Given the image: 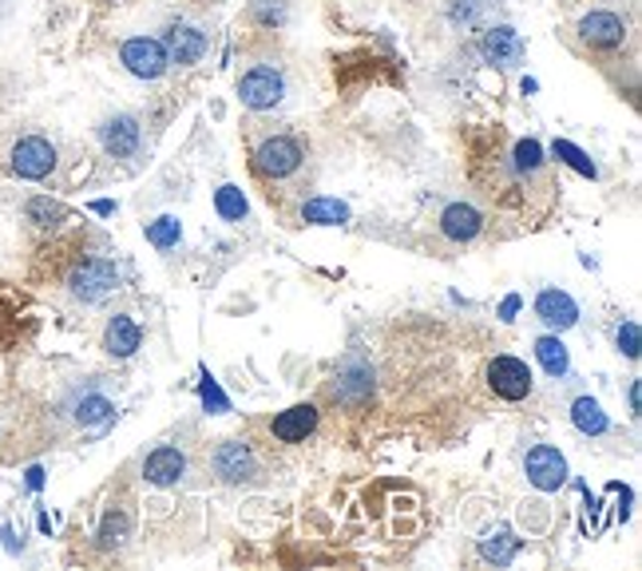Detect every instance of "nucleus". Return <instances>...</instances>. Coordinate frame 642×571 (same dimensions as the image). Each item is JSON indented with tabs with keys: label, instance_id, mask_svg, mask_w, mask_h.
I'll list each match as a JSON object with an SVG mask.
<instances>
[{
	"label": "nucleus",
	"instance_id": "1",
	"mask_svg": "<svg viewBox=\"0 0 642 571\" xmlns=\"http://www.w3.org/2000/svg\"><path fill=\"white\" fill-rule=\"evenodd\" d=\"M306 168V139L290 136V131H274V136H262L250 148V171L262 183H286L297 171Z\"/></svg>",
	"mask_w": 642,
	"mask_h": 571
},
{
	"label": "nucleus",
	"instance_id": "2",
	"mask_svg": "<svg viewBox=\"0 0 642 571\" xmlns=\"http://www.w3.org/2000/svg\"><path fill=\"white\" fill-rule=\"evenodd\" d=\"M64 290L76 302L99 305L104 298H111L119 290V267L104 255H79L64 274Z\"/></svg>",
	"mask_w": 642,
	"mask_h": 571
},
{
	"label": "nucleus",
	"instance_id": "3",
	"mask_svg": "<svg viewBox=\"0 0 642 571\" xmlns=\"http://www.w3.org/2000/svg\"><path fill=\"white\" fill-rule=\"evenodd\" d=\"M575 36L587 52H599V56H614L631 44V20L623 12L611 9H591L587 17H579L575 24Z\"/></svg>",
	"mask_w": 642,
	"mask_h": 571
},
{
	"label": "nucleus",
	"instance_id": "4",
	"mask_svg": "<svg viewBox=\"0 0 642 571\" xmlns=\"http://www.w3.org/2000/svg\"><path fill=\"white\" fill-rule=\"evenodd\" d=\"M286 72L278 68V64H254L238 76V99H242V108L250 111H274L282 99H286Z\"/></svg>",
	"mask_w": 642,
	"mask_h": 571
},
{
	"label": "nucleus",
	"instance_id": "5",
	"mask_svg": "<svg viewBox=\"0 0 642 571\" xmlns=\"http://www.w3.org/2000/svg\"><path fill=\"white\" fill-rule=\"evenodd\" d=\"M210 468L222 484H258L262 481V461L250 449V441H222L210 456Z\"/></svg>",
	"mask_w": 642,
	"mask_h": 571
},
{
	"label": "nucleus",
	"instance_id": "6",
	"mask_svg": "<svg viewBox=\"0 0 642 571\" xmlns=\"http://www.w3.org/2000/svg\"><path fill=\"white\" fill-rule=\"evenodd\" d=\"M59 155L52 148V139L44 136H20L9 151V168L17 179H29V183H40V179H48L56 171Z\"/></svg>",
	"mask_w": 642,
	"mask_h": 571
},
{
	"label": "nucleus",
	"instance_id": "7",
	"mask_svg": "<svg viewBox=\"0 0 642 571\" xmlns=\"http://www.w3.org/2000/svg\"><path fill=\"white\" fill-rule=\"evenodd\" d=\"M119 64L131 72L135 79H148V84H155V79L167 76L171 60H167V49H163V40L155 36H131L119 44Z\"/></svg>",
	"mask_w": 642,
	"mask_h": 571
},
{
	"label": "nucleus",
	"instance_id": "8",
	"mask_svg": "<svg viewBox=\"0 0 642 571\" xmlns=\"http://www.w3.org/2000/svg\"><path fill=\"white\" fill-rule=\"evenodd\" d=\"M99 143H104V151H108L111 159L131 163V159L143 151V123H139V116H131V111H116V116H108L99 123Z\"/></svg>",
	"mask_w": 642,
	"mask_h": 571
},
{
	"label": "nucleus",
	"instance_id": "9",
	"mask_svg": "<svg viewBox=\"0 0 642 571\" xmlns=\"http://www.w3.org/2000/svg\"><path fill=\"white\" fill-rule=\"evenodd\" d=\"M485 377H488V389H492L500 401H524V397H532V385H535L532 369H527L520 357H508V354L492 357Z\"/></svg>",
	"mask_w": 642,
	"mask_h": 571
},
{
	"label": "nucleus",
	"instance_id": "10",
	"mask_svg": "<svg viewBox=\"0 0 642 571\" xmlns=\"http://www.w3.org/2000/svg\"><path fill=\"white\" fill-rule=\"evenodd\" d=\"M64 413H68V421L76 424V429H108V424L116 421V401H111L104 389L88 385V389H76V394L68 397Z\"/></svg>",
	"mask_w": 642,
	"mask_h": 571
},
{
	"label": "nucleus",
	"instance_id": "11",
	"mask_svg": "<svg viewBox=\"0 0 642 571\" xmlns=\"http://www.w3.org/2000/svg\"><path fill=\"white\" fill-rule=\"evenodd\" d=\"M163 49H167L171 64L191 68V64H198V60L207 56L210 36L198 29V24H191V20H175V24L167 29V36H163Z\"/></svg>",
	"mask_w": 642,
	"mask_h": 571
},
{
	"label": "nucleus",
	"instance_id": "12",
	"mask_svg": "<svg viewBox=\"0 0 642 571\" xmlns=\"http://www.w3.org/2000/svg\"><path fill=\"white\" fill-rule=\"evenodd\" d=\"M524 473H527V481H532V488L555 493V488H564L567 484V461L559 449H552V444H535L532 453L524 456Z\"/></svg>",
	"mask_w": 642,
	"mask_h": 571
},
{
	"label": "nucleus",
	"instance_id": "13",
	"mask_svg": "<svg viewBox=\"0 0 642 571\" xmlns=\"http://www.w3.org/2000/svg\"><path fill=\"white\" fill-rule=\"evenodd\" d=\"M524 36L512 29V24H492V29H485V36H480V56H485V64H492V68H520V60H524Z\"/></svg>",
	"mask_w": 642,
	"mask_h": 571
},
{
	"label": "nucleus",
	"instance_id": "14",
	"mask_svg": "<svg viewBox=\"0 0 642 571\" xmlns=\"http://www.w3.org/2000/svg\"><path fill=\"white\" fill-rule=\"evenodd\" d=\"M329 394L337 397V401L346 405H361L369 401V394H373V369H369L361 357H346V362L337 365L334 374V385H329Z\"/></svg>",
	"mask_w": 642,
	"mask_h": 571
},
{
	"label": "nucleus",
	"instance_id": "15",
	"mask_svg": "<svg viewBox=\"0 0 642 571\" xmlns=\"http://www.w3.org/2000/svg\"><path fill=\"white\" fill-rule=\"evenodd\" d=\"M535 317H540L552 334H564V330H572V325L579 322V305H575V298L567 294V290L547 286V290L535 294Z\"/></svg>",
	"mask_w": 642,
	"mask_h": 571
},
{
	"label": "nucleus",
	"instance_id": "16",
	"mask_svg": "<svg viewBox=\"0 0 642 571\" xmlns=\"http://www.w3.org/2000/svg\"><path fill=\"white\" fill-rule=\"evenodd\" d=\"M183 476H187V453L175 449V444H159L155 453H148V461H143V481L151 488H171Z\"/></svg>",
	"mask_w": 642,
	"mask_h": 571
},
{
	"label": "nucleus",
	"instance_id": "17",
	"mask_svg": "<svg viewBox=\"0 0 642 571\" xmlns=\"http://www.w3.org/2000/svg\"><path fill=\"white\" fill-rule=\"evenodd\" d=\"M131 500L128 496H119V500L108 504V513H104V520H99V532H96V543L99 552H119L123 543L131 540Z\"/></svg>",
	"mask_w": 642,
	"mask_h": 571
},
{
	"label": "nucleus",
	"instance_id": "18",
	"mask_svg": "<svg viewBox=\"0 0 642 571\" xmlns=\"http://www.w3.org/2000/svg\"><path fill=\"white\" fill-rule=\"evenodd\" d=\"M480 230H485V215H480L472 203H448V207L440 211V235H445L448 243H476Z\"/></svg>",
	"mask_w": 642,
	"mask_h": 571
},
{
	"label": "nucleus",
	"instance_id": "19",
	"mask_svg": "<svg viewBox=\"0 0 642 571\" xmlns=\"http://www.w3.org/2000/svg\"><path fill=\"white\" fill-rule=\"evenodd\" d=\"M270 437L282 444H302L309 433L317 429V405H294L286 413H278L274 421L266 424Z\"/></svg>",
	"mask_w": 642,
	"mask_h": 571
},
{
	"label": "nucleus",
	"instance_id": "20",
	"mask_svg": "<svg viewBox=\"0 0 642 571\" xmlns=\"http://www.w3.org/2000/svg\"><path fill=\"white\" fill-rule=\"evenodd\" d=\"M139 345H143V330L135 325V317L131 314L111 317L108 330H104V349H108L111 357H119V362H128V357H135Z\"/></svg>",
	"mask_w": 642,
	"mask_h": 571
},
{
	"label": "nucleus",
	"instance_id": "21",
	"mask_svg": "<svg viewBox=\"0 0 642 571\" xmlns=\"http://www.w3.org/2000/svg\"><path fill=\"white\" fill-rule=\"evenodd\" d=\"M349 218H353V211H349L341 198L317 195V198H309V203H302V223H306V227H346Z\"/></svg>",
	"mask_w": 642,
	"mask_h": 571
},
{
	"label": "nucleus",
	"instance_id": "22",
	"mask_svg": "<svg viewBox=\"0 0 642 571\" xmlns=\"http://www.w3.org/2000/svg\"><path fill=\"white\" fill-rule=\"evenodd\" d=\"M572 424L584 437L611 433V417L603 413V405L595 401V397H575V401H572Z\"/></svg>",
	"mask_w": 642,
	"mask_h": 571
},
{
	"label": "nucleus",
	"instance_id": "23",
	"mask_svg": "<svg viewBox=\"0 0 642 571\" xmlns=\"http://www.w3.org/2000/svg\"><path fill=\"white\" fill-rule=\"evenodd\" d=\"M535 362L544 365L547 377H567V369H572V354H567V345L559 342V334H544L535 337Z\"/></svg>",
	"mask_w": 642,
	"mask_h": 571
},
{
	"label": "nucleus",
	"instance_id": "24",
	"mask_svg": "<svg viewBox=\"0 0 642 571\" xmlns=\"http://www.w3.org/2000/svg\"><path fill=\"white\" fill-rule=\"evenodd\" d=\"M24 218H29L36 230H59L72 215H68V207H59V203H52V198L36 195L24 203Z\"/></svg>",
	"mask_w": 642,
	"mask_h": 571
},
{
	"label": "nucleus",
	"instance_id": "25",
	"mask_svg": "<svg viewBox=\"0 0 642 571\" xmlns=\"http://www.w3.org/2000/svg\"><path fill=\"white\" fill-rule=\"evenodd\" d=\"M515 552H520V540H515L512 528H500V532L480 540V560L496 563V568H508V563L515 560Z\"/></svg>",
	"mask_w": 642,
	"mask_h": 571
},
{
	"label": "nucleus",
	"instance_id": "26",
	"mask_svg": "<svg viewBox=\"0 0 642 571\" xmlns=\"http://www.w3.org/2000/svg\"><path fill=\"white\" fill-rule=\"evenodd\" d=\"M20 322H24V302L0 286V349H9L20 337Z\"/></svg>",
	"mask_w": 642,
	"mask_h": 571
},
{
	"label": "nucleus",
	"instance_id": "27",
	"mask_svg": "<svg viewBox=\"0 0 642 571\" xmlns=\"http://www.w3.org/2000/svg\"><path fill=\"white\" fill-rule=\"evenodd\" d=\"M215 211H218V218H227V223H242V218L250 215V203H247V195H242V187L222 183V187L215 191Z\"/></svg>",
	"mask_w": 642,
	"mask_h": 571
},
{
	"label": "nucleus",
	"instance_id": "28",
	"mask_svg": "<svg viewBox=\"0 0 642 571\" xmlns=\"http://www.w3.org/2000/svg\"><path fill=\"white\" fill-rule=\"evenodd\" d=\"M552 155L559 159V163H567L572 171H579L584 179H599V168H595V159L587 155L584 148H575L572 139H555V143H552Z\"/></svg>",
	"mask_w": 642,
	"mask_h": 571
},
{
	"label": "nucleus",
	"instance_id": "29",
	"mask_svg": "<svg viewBox=\"0 0 642 571\" xmlns=\"http://www.w3.org/2000/svg\"><path fill=\"white\" fill-rule=\"evenodd\" d=\"M148 243L155 250H171V247H178V238H183V223H178L175 215H159L155 223H148Z\"/></svg>",
	"mask_w": 642,
	"mask_h": 571
},
{
	"label": "nucleus",
	"instance_id": "30",
	"mask_svg": "<svg viewBox=\"0 0 642 571\" xmlns=\"http://www.w3.org/2000/svg\"><path fill=\"white\" fill-rule=\"evenodd\" d=\"M250 17H254V24H262V29H282L290 9H286V0H254V4H250Z\"/></svg>",
	"mask_w": 642,
	"mask_h": 571
},
{
	"label": "nucleus",
	"instance_id": "31",
	"mask_svg": "<svg viewBox=\"0 0 642 571\" xmlns=\"http://www.w3.org/2000/svg\"><path fill=\"white\" fill-rule=\"evenodd\" d=\"M614 342H619V354L623 357H639V322H623L619 325V337H614Z\"/></svg>",
	"mask_w": 642,
	"mask_h": 571
},
{
	"label": "nucleus",
	"instance_id": "32",
	"mask_svg": "<svg viewBox=\"0 0 642 571\" xmlns=\"http://www.w3.org/2000/svg\"><path fill=\"white\" fill-rule=\"evenodd\" d=\"M453 20L456 24H476L480 20V12H485V0H453Z\"/></svg>",
	"mask_w": 642,
	"mask_h": 571
},
{
	"label": "nucleus",
	"instance_id": "33",
	"mask_svg": "<svg viewBox=\"0 0 642 571\" xmlns=\"http://www.w3.org/2000/svg\"><path fill=\"white\" fill-rule=\"evenodd\" d=\"M198 397H203V405H207V409H215V413H227V409H230V401L222 397V389H218L210 377H203V389H198Z\"/></svg>",
	"mask_w": 642,
	"mask_h": 571
},
{
	"label": "nucleus",
	"instance_id": "34",
	"mask_svg": "<svg viewBox=\"0 0 642 571\" xmlns=\"http://www.w3.org/2000/svg\"><path fill=\"white\" fill-rule=\"evenodd\" d=\"M515 310H520V298H508V302L504 305H500V317H504V322H512V317H515Z\"/></svg>",
	"mask_w": 642,
	"mask_h": 571
},
{
	"label": "nucleus",
	"instance_id": "35",
	"mask_svg": "<svg viewBox=\"0 0 642 571\" xmlns=\"http://www.w3.org/2000/svg\"><path fill=\"white\" fill-rule=\"evenodd\" d=\"M0 540H4V548H9L12 556L20 552V540H17V532H12V528H4V532H0Z\"/></svg>",
	"mask_w": 642,
	"mask_h": 571
},
{
	"label": "nucleus",
	"instance_id": "36",
	"mask_svg": "<svg viewBox=\"0 0 642 571\" xmlns=\"http://www.w3.org/2000/svg\"><path fill=\"white\" fill-rule=\"evenodd\" d=\"M29 488L36 493V488H44V468H29Z\"/></svg>",
	"mask_w": 642,
	"mask_h": 571
},
{
	"label": "nucleus",
	"instance_id": "37",
	"mask_svg": "<svg viewBox=\"0 0 642 571\" xmlns=\"http://www.w3.org/2000/svg\"><path fill=\"white\" fill-rule=\"evenodd\" d=\"M91 211H96V215H116V203L104 198V203H91Z\"/></svg>",
	"mask_w": 642,
	"mask_h": 571
},
{
	"label": "nucleus",
	"instance_id": "38",
	"mask_svg": "<svg viewBox=\"0 0 642 571\" xmlns=\"http://www.w3.org/2000/svg\"><path fill=\"white\" fill-rule=\"evenodd\" d=\"M639 394H642V385L639 381H631V413L639 417Z\"/></svg>",
	"mask_w": 642,
	"mask_h": 571
}]
</instances>
